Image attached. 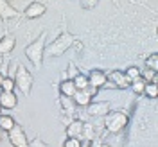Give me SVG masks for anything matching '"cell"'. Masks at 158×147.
<instances>
[{"label": "cell", "mask_w": 158, "mask_h": 147, "mask_svg": "<svg viewBox=\"0 0 158 147\" xmlns=\"http://www.w3.org/2000/svg\"><path fill=\"white\" fill-rule=\"evenodd\" d=\"M74 43H76V36L70 34V32H67V31H63L52 43H49V45L43 49V56H47V58H59V56H63Z\"/></svg>", "instance_id": "6da1fadb"}, {"label": "cell", "mask_w": 158, "mask_h": 147, "mask_svg": "<svg viewBox=\"0 0 158 147\" xmlns=\"http://www.w3.org/2000/svg\"><path fill=\"white\" fill-rule=\"evenodd\" d=\"M13 79H15V90H18L22 95L29 97L31 88H32V84H34V77H32V74H31L22 63L16 65V74H15Z\"/></svg>", "instance_id": "7a4b0ae2"}, {"label": "cell", "mask_w": 158, "mask_h": 147, "mask_svg": "<svg viewBox=\"0 0 158 147\" xmlns=\"http://www.w3.org/2000/svg\"><path fill=\"white\" fill-rule=\"evenodd\" d=\"M45 38H47V34H45V32H41V34H40V38L36 39V41H32L31 45L25 47V58L34 65V68H41V63H43V58H45V56H43Z\"/></svg>", "instance_id": "3957f363"}, {"label": "cell", "mask_w": 158, "mask_h": 147, "mask_svg": "<svg viewBox=\"0 0 158 147\" xmlns=\"http://www.w3.org/2000/svg\"><path fill=\"white\" fill-rule=\"evenodd\" d=\"M104 117H106L104 128H106V131H108V133H111V135H117V133H120L122 129L128 128V124H129L128 115H126L124 111H111V113L108 111Z\"/></svg>", "instance_id": "277c9868"}, {"label": "cell", "mask_w": 158, "mask_h": 147, "mask_svg": "<svg viewBox=\"0 0 158 147\" xmlns=\"http://www.w3.org/2000/svg\"><path fill=\"white\" fill-rule=\"evenodd\" d=\"M7 138H9V144L13 147H27L29 145V140L25 137V131H23L22 126H18V124H15V126L7 131Z\"/></svg>", "instance_id": "5b68a950"}, {"label": "cell", "mask_w": 158, "mask_h": 147, "mask_svg": "<svg viewBox=\"0 0 158 147\" xmlns=\"http://www.w3.org/2000/svg\"><path fill=\"white\" fill-rule=\"evenodd\" d=\"M97 93V88H94V86H86V88H81V90H76V93L72 95L74 99V102H76V106H83V108H86L90 102H92V99L94 95Z\"/></svg>", "instance_id": "8992f818"}, {"label": "cell", "mask_w": 158, "mask_h": 147, "mask_svg": "<svg viewBox=\"0 0 158 147\" xmlns=\"http://www.w3.org/2000/svg\"><path fill=\"white\" fill-rule=\"evenodd\" d=\"M106 81H110L113 84V88H120V90L129 88V83H131V79L122 70H111V72H108L106 74Z\"/></svg>", "instance_id": "52a82bcc"}, {"label": "cell", "mask_w": 158, "mask_h": 147, "mask_svg": "<svg viewBox=\"0 0 158 147\" xmlns=\"http://www.w3.org/2000/svg\"><path fill=\"white\" fill-rule=\"evenodd\" d=\"M108 111H110V102H106V100H97V102L92 100L86 106V113L90 117H104Z\"/></svg>", "instance_id": "ba28073f"}, {"label": "cell", "mask_w": 158, "mask_h": 147, "mask_svg": "<svg viewBox=\"0 0 158 147\" xmlns=\"http://www.w3.org/2000/svg\"><path fill=\"white\" fill-rule=\"evenodd\" d=\"M18 104V97L15 92L0 90V108L2 109H15Z\"/></svg>", "instance_id": "9c48e42d"}, {"label": "cell", "mask_w": 158, "mask_h": 147, "mask_svg": "<svg viewBox=\"0 0 158 147\" xmlns=\"http://www.w3.org/2000/svg\"><path fill=\"white\" fill-rule=\"evenodd\" d=\"M47 13V7H45V4H41V2H31L29 6H27V9H25V16L31 20L34 18H40V16H43Z\"/></svg>", "instance_id": "30bf717a"}, {"label": "cell", "mask_w": 158, "mask_h": 147, "mask_svg": "<svg viewBox=\"0 0 158 147\" xmlns=\"http://www.w3.org/2000/svg\"><path fill=\"white\" fill-rule=\"evenodd\" d=\"M104 83H106V74H104L102 70L94 68L88 74V84H90V86H94V88L99 90V88H102V86H104Z\"/></svg>", "instance_id": "8fae6325"}, {"label": "cell", "mask_w": 158, "mask_h": 147, "mask_svg": "<svg viewBox=\"0 0 158 147\" xmlns=\"http://www.w3.org/2000/svg\"><path fill=\"white\" fill-rule=\"evenodd\" d=\"M20 16L18 9H15L7 0H0V20H11Z\"/></svg>", "instance_id": "7c38bea8"}, {"label": "cell", "mask_w": 158, "mask_h": 147, "mask_svg": "<svg viewBox=\"0 0 158 147\" xmlns=\"http://www.w3.org/2000/svg\"><path fill=\"white\" fill-rule=\"evenodd\" d=\"M83 128H85V122H83V120H77V118H74V120H70L69 124H67L65 133H67V137L81 138V135H83Z\"/></svg>", "instance_id": "4fadbf2b"}, {"label": "cell", "mask_w": 158, "mask_h": 147, "mask_svg": "<svg viewBox=\"0 0 158 147\" xmlns=\"http://www.w3.org/2000/svg\"><path fill=\"white\" fill-rule=\"evenodd\" d=\"M15 45H16V39H15V36H11V34L0 38V56H7V54H11L13 49H15Z\"/></svg>", "instance_id": "5bb4252c"}, {"label": "cell", "mask_w": 158, "mask_h": 147, "mask_svg": "<svg viewBox=\"0 0 158 147\" xmlns=\"http://www.w3.org/2000/svg\"><path fill=\"white\" fill-rule=\"evenodd\" d=\"M59 102H61V106L65 108L67 115H70V117H74V115H76V102H74V99H72V97L61 95V97H59Z\"/></svg>", "instance_id": "9a60e30c"}, {"label": "cell", "mask_w": 158, "mask_h": 147, "mask_svg": "<svg viewBox=\"0 0 158 147\" xmlns=\"http://www.w3.org/2000/svg\"><path fill=\"white\" fill-rule=\"evenodd\" d=\"M59 92H61V95L72 97V95L76 93V84H74V81H72V79H65V81H61V84H59Z\"/></svg>", "instance_id": "2e32d148"}, {"label": "cell", "mask_w": 158, "mask_h": 147, "mask_svg": "<svg viewBox=\"0 0 158 147\" xmlns=\"http://www.w3.org/2000/svg\"><path fill=\"white\" fill-rule=\"evenodd\" d=\"M144 86H146V81H144L142 76L135 77L131 83H129V88L133 90V93H135V95H142V93H144Z\"/></svg>", "instance_id": "e0dca14e"}, {"label": "cell", "mask_w": 158, "mask_h": 147, "mask_svg": "<svg viewBox=\"0 0 158 147\" xmlns=\"http://www.w3.org/2000/svg\"><path fill=\"white\" fill-rule=\"evenodd\" d=\"M15 124H16V122H15V118L11 117V115L0 113V131H2V133H7Z\"/></svg>", "instance_id": "ac0fdd59"}, {"label": "cell", "mask_w": 158, "mask_h": 147, "mask_svg": "<svg viewBox=\"0 0 158 147\" xmlns=\"http://www.w3.org/2000/svg\"><path fill=\"white\" fill-rule=\"evenodd\" d=\"M142 95H146L149 99H156L158 97V84L156 83H153V81H149L146 83V86H144V93Z\"/></svg>", "instance_id": "d6986e66"}, {"label": "cell", "mask_w": 158, "mask_h": 147, "mask_svg": "<svg viewBox=\"0 0 158 147\" xmlns=\"http://www.w3.org/2000/svg\"><path fill=\"white\" fill-rule=\"evenodd\" d=\"M140 76L144 77V81L146 83H149V81H153V83H156L158 81V76H156V70H153V68H146L144 70H140Z\"/></svg>", "instance_id": "ffe728a7"}, {"label": "cell", "mask_w": 158, "mask_h": 147, "mask_svg": "<svg viewBox=\"0 0 158 147\" xmlns=\"http://www.w3.org/2000/svg\"><path fill=\"white\" fill-rule=\"evenodd\" d=\"M72 81L76 84V90H81V88H86L88 86V76H85V74H77Z\"/></svg>", "instance_id": "44dd1931"}, {"label": "cell", "mask_w": 158, "mask_h": 147, "mask_svg": "<svg viewBox=\"0 0 158 147\" xmlns=\"http://www.w3.org/2000/svg\"><path fill=\"white\" fill-rule=\"evenodd\" d=\"M0 90H6V92H15V79L4 76V79H2V84H0Z\"/></svg>", "instance_id": "7402d4cb"}, {"label": "cell", "mask_w": 158, "mask_h": 147, "mask_svg": "<svg viewBox=\"0 0 158 147\" xmlns=\"http://www.w3.org/2000/svg\"><path fill=\"white\" fill-rule=\"evenodd\" d=\"M146 67L148 68H153V70H158V54L153 52L148 59H146Z\"/></svg>", "instance_id": "603a6c76"}, {"label": "cell", "mask_w": 158, "mask_h": 147, "mask_svg": "<svg viewBox=\"0 0 158 147\" xmlns=\"http://www.w3.org/2000/svg\"><path fill=\"white\" fill-rule=\"evenodd\" d=\"M65 147H81V138L77 137H67V140L63 142Z\"/></svg>", "instance_id": "cb8c5ba5"}, {"label": "cell", "mask_w": 158, "mask_h": 147, "mask_svg": "<svg viewBox=\"0 0 158 147\" xmlns=\"http://www.w3.org/2000/svg\"><path fill=\"white\" fill-rule=\"evenodd\" d=\"M124 74H126L131 81H133L135 77H138V76H140V68H138V67H128V70H126Z\"/></svg>", "instance_id": "d4e9b609"}, {"label": "cell", "mask_w": 158, "mask_h": 147, "mask_svg": "<svg viewBox=\"0 0 158 147\" xmlns=\"http://www.w3.org/2000/svg\"><path fill=\"white\" fill-rule=\"evenodd\" d=\"M79 2H81V7L83 9H94L97 6L99 0H79Z\"/></svg>", "instance_id": "484cf974"}, {"label": "cell", "mask_w": 158, "mask_h": 147, "mask_svg": "<svg viewBox=\"0 0 158 147\" xmlns=\"http://www.w3.org/2000/svg\"><path fill=\"white\" fill-rule=\"evenodd\" d=\"M77 74H79L77 67L76 65H69V68H67V79H74Z\"/></svg>", "instance_id": "4316f807"}, {"label": "cell", "mask_w": 158, "mask_h": 147, "mask_svg": "<svg viewBox=\"0 0 158 147\" xmlns=\"http://www.w3.org/2000/svg\"><path fill=\"white\" fill-rule=\"evenodd\" d=\"M31 147H47V144L43 142V140H40V138H36V140H32V142H29Z\"/></svg>", "instance_id": "83f0119b"}, {"label": "cell", "mask_w": 158, "mask_h": 147, "mask_svg": "<svg viewBox=\"0 0 158 147\" xmlns=\"http://www.w3.org/2000/svg\"><path fill=\"white\" fill-rule=\"evenodd\" d=\"M81 145L88 147V145H94V142H92V138H86V140H81Z\"/></svg>", "instance_id": "f1b7e54d"}, {"label": "cell", "mask_w": 158, "mask_h": 147, "mask_svg": "<svg viewBox=\"0 0 158 147\" xmlns=\"http://www.w3.org/2000/svg\"><path fill=\"white\" fill-rule=\"evenodd\" d=\"M2 79H4V74H2V72H0V84H2Z\"/></svg>", "instance_id": "f546056e"}, {"label": "cell", "mask_w": 158, "mask_h": 147, "mask_svg": "<svg viewBox=\"0 0 158 147\" xmlns=\"http://www.w3.org/2000/svg\"><path fill=\"white\" fill-rule=\"evenodd\" d=\"M0 113H2V108H0Z\"/></svg>", "instance_id": "4dcf8cb0"}, {"label": "cell", "mask_w": 158, "mask_h": 147, "mask_svg": "<svg viewBox=\"0 0 158 147\" xmlns=\"http://www.w3.org/2000/svg\"><path fill=\"white\" fill-rule=\"evenodd\" d=\"M0 133H2V131H0Z\"/></svg>", "instance_id": "1f68e13d"}]
</instances>
